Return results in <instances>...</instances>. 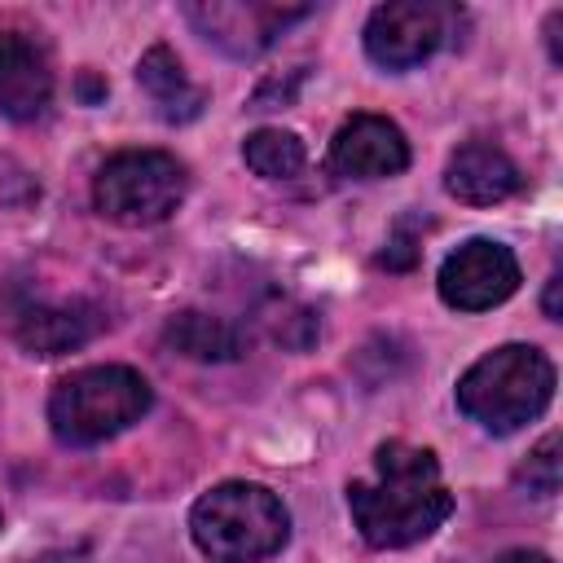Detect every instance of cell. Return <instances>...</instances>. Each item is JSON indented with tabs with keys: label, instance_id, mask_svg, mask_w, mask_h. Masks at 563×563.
Returning a JSON list of instances; mask_svg holds the SVG:
<instances>
[{
	"label": "cell",
	"instance_id": "1",
	"mask_svg": "<svg viewBox=\"0 0 563 563\" xmlns=\"http://www.w3.org/2000/svg\"><path fill=\"white\" fill-rule=\"evenodd\" d=\"M374 479L347 484V506L374 550H400L431 537L453 515V493L440 479L431 449L387 440L374 453Z\"/></svg>",
	"mask_w": 563,
	"mask_h": 563
},
{
	"label": "cell",
	"instance_id": "10",
	"mask_svg": "<svg viewBox=\"0 0 563 563\" xmlns=\"http://www.w3.org/2000/svg\"><path fill=\"white\" fill-rule=\"evenodd\" d=\"M53 101V70L44 48L22 31H0V114L31 123Z\"/></svg>",
	"mask_w": 563,
	"mask_h": 563
},
{
	"label": "cell",
	"instance_id": "4",
	"mask_svg": "<svg viewBox=\"0 0 563 563\" xmlns=\"http://www.w3.org/2000/svg\"><path fill=\"white\" fill-rule=\"evenodd\" d=\"M150 409V383L132 365H88L66 374L48 396V422L62 444H101Z\"/></svg>",
	"mask_w": 563,
	"mask_h": 563
},
{
	"label": "cell",
	"instance_id": "9",
	"mask_svg": "<svg viewBox=\"0 0 563 563\" xmlns=\"http://www.w3.org/2000/svg\"><path fill=\"white\" fill-rule=\"evenodd\" d=\"M409 167L405 132L383 114H352L330 141V172L347 180H383Z\"/></svg>",
	"mask_w": 563,
	"mask_h": 563
},
{
	"label": "cell",
	"instance_id": "14",
	"mask_svg": "<svg viewBox=\"0 0 563 563\" xmlns=\"http://www.w3.org/2000/svg\"><path fill=\"white\" fill-rule=\"evenodd\" d=\"M136 79H141V88L150 92V101L158 106V114L172 119V123H185V119H194V114L202 110V88H194V84L185 79V66H180V57H176L167 44H154V48L141 57Z\"/></svg>",
	"mask_w": 563,
	"mask_h": 563
},
{
	"label": "cell",
	"instance_id": "18",
	"mask_svg": "<svg viewBox=\"0 0 563 563\" xmlns=\"http://www.w3.org/2000/svg\"><path fill=\"white\" fill-rule=\"evenodd\" d=\"M497 563H550V554H541V550H506V554H497Z\"/></svg>",
	"mask_w": 563,
	"mask_h": 563
},
{
	"label": "cell",
	"instance_id": "2",
	"mask_svg": "<svg viewBox=\"0 0 563 563\" xmlns=\"http://www.w3.org/2000/svg\"><path fill=\"white\" fill-rule=\"evenodd\" d=\"M550 396L554 365L528 343H501L457 378V409L493 435H510L537 413H545Z\"/></svg>",
	"mask_w": 563,
	"mask_h": 563
},
{
	"label": "cell",
	"instance_id": "11",
	"mask_svg": "<svg viewBox=\"0 0 563 563\" xmlns=\"http://www.w3.org/2000/svg\"><path fill=\"white\" fill-rule=\"evenodd\" d=\"M97 325L101 317L92 303L66 299V303H26L13 321V334L31 356H62L84 347L97 334Z\"/></svg>",
	"mask_w": 563,
	"mask_h": 563
},
{
	"label": "cell",
	"instance_id": "7",
	"mask_svg": "<svg viewBox=\"0 0 563 563\" xmlns=\"http://www.w3.org/2000/svg\"><path fill=\"white\" fill-rule=\"evenodd\" d=\"M449 9L422 0H391L378 4L365 22V53L383 70H409L427 62L449 40Z\"/></svg>",
	"mask_w": 563,
	"mask_h": 563
},
{
	"label": "cell",
	"instance_id": "5",
	"mask_svg": "<svg viewBox=\"0 0 563 563\" xmlns=\"http://www.w3.org/2000/svg\"><path fill=\"white\" fill-rule=\"evenodd\" d=\"M185 163L167 150H123L92 176V202L114 224H158L185 202Z\"/></svg>",
	"mask_w": 563,
	"mask_h": 563
},
{
	"label": "cell",
	"instance_id": "13",
	"mask_svg": "<svg viewBox=\"0 0 563 563\" xmlns=\"http://www.w3.org/2000/svg\"><path fill=\"white\" fill-rule=\"evenodd\" d=\"M163 339L172 352H180L189 361H238L246 352V334L233 321H224L216 312H198V308L176 312L167 321Z\"/></svg>",
	"mask_w": 563,
	"mask_h": 563
},
{
	"label": "cell",
	"instance_id": "12",
	"mask_svg": "<svg viewBox=\"0 0 563 563\" xmlns=\"http://www.w3.org/2000/svg\"><path fill=\"white\" fill-rule=\"evenodd\" d=\"M444 189L457 202L493 207V202H506L519 189V167L510 163L506 150H497L488 141H471V145L453 150V158L444 167Z\"/></svg>",
	"mask_w": 563,
	"mask_h": 563
},
{
	"label": "cell",
	"instance_id": "3",
	"mask_svg": "<svg viewBox=\"0 0 563 563\" xmlns=\"http://www.w3.org/2000/svg\"><path fill=\"white\" fill-rule=\"evenodd\" d=\"M189 532L211 563H260L286 545L290 515L264 484L229 479L194 501Z\"/></svg>",
	"mask_w": 563,
	"mask_h": 563
},
{
	"label": "cell",
	"instance_id": "19",
	"mask_svg": "<svg viewBox=\"0 0 563 563\" xmlns=\"http://www.w3.org/2000/svg\"><path fill=\"white\" fill-rule=\"evenodd\" d=\"M559 286H563V277L554 273V277H550V286H545V312H550L554 321L563 317V308H559Z\"/></svg>",
	"mask_w": 563,
	"mask_h": 563
},
{
	"label": "cell",
	"instance_id": "16",
	"mask_svg": "<svg viewBox=\"0 0 563 563\" xmlns=\"http://www.w3.org/2000/svg\"><path fill=\"white\" fill-rule=\"evenodd\" d=\"M515 479H519V488H528L532 497H554L559 484H563V440H559V435H545V440L528 453V462L515 471Z\"/></svg>",
	"mask_w": 563,
	"mask_h": 563
},
{
	"label": "cell",
	"instance_id": "8",
	"mask_svg": "<svg viewBox=\"0 0 563 563\" xmlns=\"http://www.w3.org/2000/svg\"><path fill=\"white\" fill-rule=\"evenodd\" d=\"M189 22L220 44L233 57H255L264 53L286 26L303 22L312 9L308 4H233V0H211V4H189Z\"/></svg>",
	"mask_w": 563,
	"mask_h": 563
},
{
	"label": "cell",
	"instance_id": "6",
	"mask_svg": "<svg viewBox=\"0 0 563 563\" xmlns=\"http://www.w3.org/2000/svg\"><path fill=\"white\" fill-rule=\"evenodd\" d=\"M440 299L457 312H484L519 290V260L506 242L471 238L440 264Z\"/></svg>",
	"mask_w": 563,
	"mask_h": 563
},
{
	"label": "cell",
	"instance_id": "17",
	"mask_svg": "<svg viewBox=\"0 0 563 563\" xmlns=\"http://www.w3.org/2000/svg\"><path fill=\"white\" fill-rule=\"evenodd\" d=\"M31 563H92V559H88V550L75 545V550H44V554L31 559Z\"/></svg>",
	"mask_w": 563,
	"mask_h": 563
},
{
	"label": "cell",
	"instance_id": "15",
	"mask_svg": "<svg viewBox=\"0 0 563 563\" xmlns=\"http://www.w3.org/2000/svg\"><path fill=\"white\" fill-rule=\"evenodd\" d=\"M242 158H246V167H251L255 176H264V180H290V176L303 172L308 150H303V141H299L295 132H286V128H260V132H251V136L242 141Z\"/></svg>",
	"mask_w": 563,
	"mask_h": 563
}]
</instances>
